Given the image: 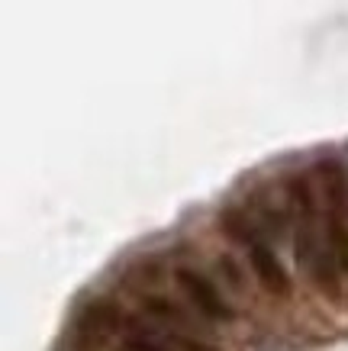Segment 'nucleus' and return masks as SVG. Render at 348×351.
Here are the masks:
<instances>
[{"label": "nucleus", "instance_id": "nucleus-1", "mask_svg": "<svg viewBox=\"0 0 348 351\" xmlns=\"http://www.w3.org/2000/svg\"><path fill=\"white\" fill-rule=\"evenodd\" d=\"M119 322H123V313L110 300L87 303L84 313L74 322V351H100L106 341L113 339Z\"/></svg>", "mask_w": 348, "mask_h": 351}, {"label": "nucleus", "instance_id": "nucleus-2", "mask_svg": "<svg viewBox=\"0 0 348 351\" xmlns=\"http://www.w3.org/2000/svg\"><path fill=\"white\" fill-rule=\"evenodd\" d=\"M174 277H178V287L187 293V300L200 309L207 319H222V322L232 319V306L226 303L220 290L213 287L210 277H203L200 271H190V267H178Z\"/></svg>", "mask_w": 348, "mask_h": 351}, {"label": "nucleus", "instance_id": "nucleus-7", "mask_svg": "<svg viewBox=\"0 0 348 351\" xmlns=\"http://www.w3.org/2000/svg\"><path fill=\"white\" fill-rule=\"evenodd\" d=\"M119 351H174V348H168V345H161L155 339H146V335H126Z\"/></svg>", "mask_w": 348, "mask_h": 351}, {"label": "nucleus", "instance_id": "nucleus-3", "mask_svg": "<svg viewBox=\"0 0 348 351\" xmlns=\"http://www.w3.org/2000/svg\"><path fill=\"white\" fill-rule=\"evenodd\" d=\"M252 267H255V277L264 284V290H271L275 297H287L290 293V277H287L284 265H281V258L268 248V245L255 242L252 245Z\"/></svg>", "mask_w": 348, "mask_h": 351}, {"label": "nucleus", "instance_id": "nucleus-4", "mask_svg": "<svg viewBox=\"0 0 348 351\" xmlns=\"http://www.w3.org/2000/svg\"><path fill=\"white\" fill-rule=\"evenodd\" d=\"M319 174V187H323V200H326L329 213L342 216L345 213V203H348V174L338 161H319L316 165Z\"/></svg>", "mask_w": 348, "mask_h": 351}, {"label": "nucleus", "instance_id": "nucleus-5", "mask_svg": "<svg viewBox=\"0 0 348 351\" xmlns=\"http://www.w3.org/2000/svg\"><path fill=\"white\" fill-rule=\"evenodd\" d=\"M220 226L226 232L235 239V242H245V245H255V229H252V219L242 213V210H226L220 216Z\"/></svg>", "mask_w": 348, "mask_h": 351}, {"label": "nucleus", "instance_id": "nucleus-6", "mask_svg": "<svg viewBox=\"0 0 348 351\" xmlns=\"http://www.w3.org/2000/svg\"><path fill=\"white\" fill-rule=\"evenodd\" d=\"M329 248H332L338 267H345L348 271V226H345V216H332V219H329Z\"/></svg>", "mask_w": 348, "mask_h": 351}]
</instances>
